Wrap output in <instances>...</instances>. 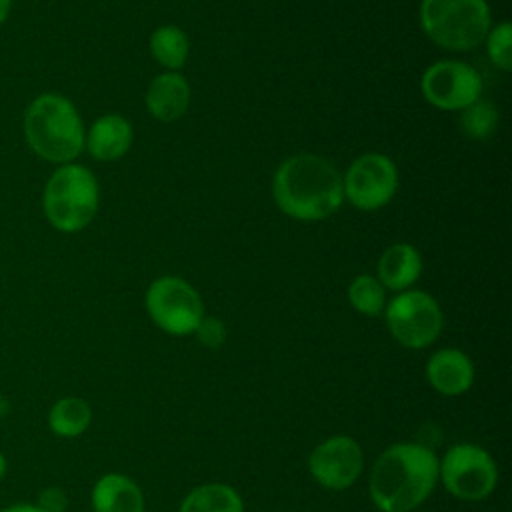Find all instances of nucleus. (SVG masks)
Wrapping results in <instances>:
<instances>
[{"label": "nucleus", "mask_w": 512, "mask_h": 512, "mask_svg": "<svg viewBox=\"0 0 512 512\" xmlns=\"http://www.w3.org/2000/svg\"><path fill=\"white\" fill-rule=\"evenodd\" d=\"M438 486V456L422 442H394L370 466L368 496L380 512H414Z\"/></svg>", "instance_id": "1"}, {"label": "nucleus", "mask_w": 512, "mask_h": 512, "mask_svg": "<svg viewBox=\"0 0 512 512\" xmlns=\"http://www.w3.org/2000/svg\"><path fill=\"white\" fill-rule=\"evenodd\" d=\"M272 194L284 214L306 222L324 220L344 200L342 176L322 156L296 154L278 166Z\"/></svg>", "instance_id": "2"}, {"label": "nucleus", "mask_w": 512, "mask_h": 512, "mask_svg": "<svg viewBox=\"0 0 512 512\" xmlns=\"http://www.w3.org/2000/svg\"><path fill=\"white\" fill-rule=\"evenodd\" d=\"M22 130L30 150L52 164H68L84 150L82 118L76 106L56 92H44L30 100Z\"/></svg>", "instance_id": "3"}, {"label": "nucleus", "mask_w": 512, "mask_h": 512, "mask_svg": "<svg viewBox=\"0 0 512 512\" xmlns=\"http://www.w3.org/2000/svg\"><path fill=\"white\" fill-rule=\"evenodd\" d=\"M100 188L96 176L82 164H60L46 180L42 210L58 232H80L98 212Z\"/></svg>", "instance_id": "4"}, {"label": "nucleus", "mask_w": 512, "mask_h": 512, "mask_svg": "<svg viewBox=\"0 0 512 512\" xmlns=\"http://www.w3.org/2000/svg\"><path fill=\"white\" fill-rule=\"evenodd\" d=\"M420 22L438 46L472 50L490 30V8L486 0H422Z\"/></svg>", "instance_id": "5"}, {"label": "nucleus", "mask_w": 512, "mask_h": 512, "mask_svg": "<svg viewBox=\"0 0 512 512\" xmlns=\"http://www.w3.org/2000/svg\"><path fill=\"white\" fill-rule=\"evenodd\" d=\"M498 464L474 442H456L438 458V484L456 500H486L498 486Z\"/></svg>", "instance_id": "6"}, {"label": "nucleus", "mask_w": 512, "mask_h": 512, "mask_svg": "<svg viewBox=\"0 0 512 512\" xmlns=\"http://www.w3.org/2000/svg\"><path fill=\"white\" fill-rule=\"evenodd\" d=\"M390 336L408 350H424L442 332V310L436 298L424 290L398 292L384 308Z\"/></svg>", "instance_id": "7"}, {"label": "nucleus", "mask_w": 512, "mask_h": 512, "mask_svg": "<svg viewBox=\"0 0 512 512\" xmlns=\"http://www.w3.org/2000/svg\"><path fill=\"white\" fill-rule=\"evenodd\" d=\"M144 304L150 320L170 336L194 334L206 316L198 290L178 276L156 278L146 290Z\"/></svg>", "instance_id": "8"}, {"label": "nucleus", "mask_w": 512, "mask_h": 512, "mask_svg": "<svg viewBox=\"0 0 512 512\" xmlns=\"http://www.w3.org/2000/svg\"><path fill=\"white\" fill-rule=\"evenodd\" d=\"M306 466L310 478L318 486L340 492L360 480L366 458L356 438L348 434H332L310 450Z\"/></svg>", "instance_id": "9"}, {"label": "nucleus", "mask_w": 512, "mask_h": 512, "mask_svg": "<svg viewBox=\"0 0 512 512\" xmlns=\"http://www.w3.org/2000/svg\"><path fill=\"white\" fill-rule=\"evenodd\" d=\"M398 188L394 162L378 152L356 158L342 178L344 198L360 210H378L386 206Z\"/></svg>", "instance_id": "10"}, {"label": "nucleus", "mask_w": 512, "mask_h": 512, "mask_svg": "<svg viewBox=\"0 0 512 512\" xmlns=\"http://www.w3.org/2000/svg\"><path fill=\"white\" fill-rule=\"evenodd\" d=\"M482 80L478 72L460 60H442L426 68L422 76L424 98L440 110H464L480 98Z\"/></svg>", "instance_id": "11"}, {"label": "nucleus", "mask_w": 512, "mask_h": 512, "mask_svg": "<svg viewBox=\"0 0 512 512\" xmlns=\"http://www.w3.org/2000/svg\"><path fill=\"white\" fill-rule=\"evenodd\" d=\"M424 378L428 386L440 396L454 398L466 394L476 378L474 362L460 348H438L424 364Z\"/></svg>", "instance_id": "12"}, {"label": "nucleus", "mask_w": 512, "mask_h": 512, "mask_svg": "<svg viewBox=\"0 0 512 512\" xmlns=\"http://www.w3.org/2000/svg\"><path fill=\"white\" fill-rule=\"evenodd\" d=\"M92 512H146V496L140 484L122 472H106L90 488Z\"/></svg>", "instance_id": "13"}, {"label": "nucleus", "mask_w": 512, "mask_h": 512, "mask_svg": "<svg viewBox=\"0 0 512 512\" xmlns=\"http://www.w3.org/2000/svg\"><path fill=\"white\" fill-rule=\"evenodd\" d=\"M132 144V126L120 114H104L92 122L84 136L90 156L100 162L122 158Z\"/></svg>", "instance_id": "14"}, {"label": "nucleus", "mask_w": 512, "mask_h": 512, "mask_svg": "<svg viewBox=\"0 0 512 512\" xmlns=\"http://www.w3.org/2000/svg\"><path fill=\"white\" fill-rule=\"evenodd\" d=\"M190 104V86L178 72L158 74L146 90V108L160 122L178 120Z\"/></svg>", "instance_id": "15"}, {"label": "nucleus", "mask_w": 512, "mask_h": 512, "mask_svg": "<svg viewBox=\"0 0 512 512\" xmlns=\"http://www.w3.org/2000/svg\"><path fill=\"white\" fill-rule=\"evenodd\" d=\"M422 272L420 252L406 242L388 246L378 260V280L392 292L408 290Z\"/></svg>", "instance_id": "16"}, {"label": "nucleus", "mask_w": 512, "mask_h": 512, "mask_svg": "<svg viewBox=\"0 0 512 512\" xmlns=\"http://www.w3.org/2000/svg\"><path fill=\"white\" fill-rule=\"evenodd\" d=\"M94 412L86 398L66 394L54 400L46 412L48 430L64 440L80 438L92 424Z\"/></svg>", "instance_id": "17"}, {"label": "nucleus", "mask_w": 512, "mask_h": 512, "mask_svg": "<svg viewBox=\"0 0 512 512\" xmlns=\"http://www.w3.org/2000/svg\"><path fill=\"white\" fill-rule=\"evenodd\" d=\"M178 512H244L242 494L226 482L194 486L180 502Z\"/></svg>", "instance_id": "18"}, {"label": "nucleus", "mask_w": 512, "mask_h": 512, "mask_svg": "<svg viewBox=\"0 0 512 512\" xmlns=\"http://www.w3.org/2000/svg\"><path fill=\"white\" fill-rule=\"evenodd\" d=\"M188 36L178 26H160L150 36V52L158 64L176 72L188 58Z\"/></svg>", "instance_id": "19"}, {"label": "nucleus", "mask_w": 512, "mask_h": 512, "mask_svg": "<svg viewBox=\"0 0 512 512\" xmlns=\"http://www.w3.org/2000/svg\"><path fill=\"white\" fill-rule=\"evenodd\" d=\"M348 302L364 316H380L386 308V288L376 276L360 274L348 286Z\"/></svg>", "instance_id": "20"}, {"label": "nucleus", "mask_w": 512, "mask_h": 512, "mask_svg": "<svg viewBox=\"0 0 512 512\" xmlns=\"http://www.w3.org/2000/svg\"><path fill=\"white\" fill-rule=\"evenodd\" d=\"M460 112V128L468 138L474 140L488 138L498 124V112L494 110V106L480 98Z\"/></svg>", "instance_id": "21"}, {"label": "nucleus", "mask_w": 512, "mask_h": 512, "mask_svg": "<svg viewBox=\"0 0 512 512\" xmlns=\"http://www.w3.org/2000/svg\"><path fill=\"white\" fill-rule=\"evenodd\" d=\"M486 48L492 64L500 68L502 72L510 70L512 56H510V44H512V28L510 22H500L496 28H490L486 34Z\"/></svg>", "instance_id": "22"}, {"label": "nucleus", "mask_w": 512, "mask_h": 512, "mask_svg": "<svg viewBox=\"0 0 512 512\" xmlns=\"http://www.w3.org/2000/svg\"><path fill=\"white\" fill-rule=\"evenodd\" d=\"M192 336H196V340H198L204 348L216 350V348H220V346L224 344V340H226V326H224V322H222L220 318H216V316H204V318L200 320V324L196 326V330H194Z\"/></svg>", "instance_id": "23"}, {"label": "nucleus", "mask_w": 512, "mask_h": 512, "mask_svg": "<svg viewBox=\"0 0 512 512\" xmlns=\"http://www.w3.org/2000/svg\"><path fill=\"white\" fill-rule=\"evenodd\" d=\"M34 504L42 512H68L70 496L62 486H44L42 490H38Z\"/></svg>", "instance_id": "24"}, {"label": "nucleus", "mask_w": 512, "mask_h": 512, "mask_svg": "<svg viewBox=\"0 0 512 512\" xmlns=\"http://www.w3.org/2000/svg\"><path fill=\"white\" fill-rule=\"evenodd\" d=\"M0 512H42L34 502H12L8 506H2Z\"/></svg>", "instance_id": "25"}, {"label": "nucleus", "mask_w": 512, "mask_h": 512, "mask_svg": "<svg viewBox=\"0 0 512 512\" xmlns=\"http://www.w3.org/2000/svg\"><path fill=\"white\" fill-rule=\"evenodd\" d=\"M12 10V0H0V26L8 20Z\"/></svg>", "instance_id": "26"}, {"label": "nucleus", "mask_w": 512, "mask_h": 512, "mask_svg": "<svg viewBox=\"0 0 512 512\" xmlns=\"http://www.w3.org/2000/svg\"><path fill=\"white\" fill-rule=\"evenodd\" d=\"M10 412V400L6 394H0V420L6 418Z\"/></svg>", "instance_id": "27"}, {"label": "nucleus", "mask_w": 512, "mask_h": 512, "mask_svg": "<svg viewBox=\"0 0 512 512\" xmlns=\"http://www.w3.org/2000/svg\"><path fill=\"white\" fill-rule=\"evenodd\" d=\"M6 474H8V458H6V454L0 450V480H4Z\"/></svg>", "instance_id": "28"}]
</instances>
